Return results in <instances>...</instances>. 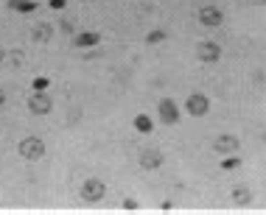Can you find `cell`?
Wrapping results in <instances>:
<instances>
[{
	"label": "cell",
	"mask_w": 266,
	"mask_h": 215,
	"mask_svg": "<svg viewBox=\"0 0 266 215\" xmlns=\"http://www.w3.org/2000/svg\"><path fill=\"white\" fill-rule=\"evenodd\" d=\"M17 151L23 159H28V162H37V159H42L45 156V143L39 137H23L17 143Z\"/></svg>",
	"instance_id": "cell-1"
},
{
	"label": "cell",
	"mask_w": 266,
	"mask_h": 215,
	"mask_svg": "<svg viewBox=\"0 0 266 215\" xmlns=\"http://www.w3.org/2000/svg\"><path fill=\"white\" fill-rule=\"evenodd\" d=\"M104 182H98V179H87L84 184H81V198L84 201H90V204H95V201H101L104 198Z\"/></svg>",
	"instance_id": "cell-2"
},
{
	"label": "cell",
	"mask_w": 266,
	"mask_h": 215,
	"mask_svg": "<svg viewBox=\"0 0 266 215\" xmlns=\"http://www.w3.org/2000/svg\"><path fill=\"white\" fill-rule=\"evenodd\" d=\"M53 109V101L45 92H34L28 98V112L31 115H48Z\"/></svg>",
	"instance_id": "cell-3"
},
{
	"label": "cell",
	"mask_w": 266,
	"mask_h": 215,
	"mask_svg": "<svg viewBox=\"0 0 266 215\" xmlns=\"http://www.w3.org/2000/svg\"><path fill=\"white\" fill-rule=\"evenodd\" d=\"M157 112H160V121L168 123V126H174V123L180 121V109H177V103L171 98H163V101L157 103Z\"/></svg>",
	"instance_id": "cell-4"
},
{
	"label": "cell",
	"mask_w": 266,
	"mask_h": 215,
	"mask_svg": "<svg viewBox=\"0 0 266 215\" xmlns=\"http://www.w3.org/2000/svg\"><path fill=\"white\" fill-rule=\"evenodd\" d=\"M185 109H188L193 118H202V115H207V109H210V101H207L205 95H190L188 101H185Z\"/></svg>",
	"instance_id": "cell-5"
},
{
	"label": "cell",
	"mask_w": 266,
	"mask_h": 215,
	"mask_svg": "<svg viewBox=\"0 0 266 215\" xmlns=\"http://www.w3.org/2000/svg\"><path fill=\"white\" fill-rule=\"evenodd\" d=\"M222 20H224V14L216 9V6H205V9H199V23H202V26L216 28V26H222Z\"/></svg>",
	"instance_id": "cell-6"
},
{
	"label": "cell",
	"mask_w": 266,
	"mask_h": 215,
	"mask_svg": "<svg viewBox=\"0 0 266 215\" xmlns=\"http://www.w3.org/2000/svg\"><path fill=\"white\" fill-rule=\"evenodd\" d=\"M196 56L202 61H207V64H213V61H219V56H222V48L216 42H202L196 48Z\"/></svg>",
	"instance_id": "cell-7"
},
{
	"label": "cell",
	"mask_w": 266,
	"mask_h": 215,
	"mask_svg": "<svg viewBox=\"0 0 266 215\" xmlns=\"http://www.w3.org/2000/svg\"><path fill=\"white\" fill-rule=\"evenodd\" d=\"M140 165H143V168H149V171H154V168H160V165H163V154H160L157 148H146V151L140 154Z\"/></svg>",
	"instance_id": "cell-8"
},
{
	"label": "cell",
	"mask_w": 266,
	"mask_h": 215,
	"mask_svg": "<svg viewBox=\"0 0 266 215\" xmlns=\"http://www.w3.org/2000/svg\"><path fill=\"white\" fill-rule=\"evenodd\" d=\"M73 42H76V48H81V51H84V48H95V45L101 42V34H98V31H81V34H76Z\"/></svg>",
	"instance_id": "cell-9"
},
{
	"label": "cell",
	"mask_w": 266,
	"mask_h": 215,
	"mask_svg": "<svg viewBox=\"0 0 266 215\" xmlns=\"http://www.w3.org/2000/svg\"><path fill=\"white\" fill-rule=\"evenodd\" d=\"M235 148H238V137H235V134H222V137L216 140V151H219V154H230Z\"/></svg>",
	"instance_id": "cell-10"
},
{
	"label": "cell",
	"mask_w": 266,
	"mask_h": 215,
	"mask_svg": "<svg viewBox=\"0 0 266 215\" xmlns=\"http://www.w3.org/2000/svg\"><path fill=\"white\" fill-rule=\"evenodd\" d=\"M9 9L17 11V14H31V11L39 9V3L37 0H9Z\"/></svg>",
	"instance_id": "cell-11"
},
{
	"label": "cell",
	"mask_w": 266,
	"mask_h": 215,
	"mask_svg": "<svg viewBox=\"0 0 266 215\" xmlns=\"http://www.w3.org/2000/svg\"><path fill=\"white\" fill-rule=\"evenodd\" d=\"M152 129H154V123H152V118L149 115H135V131H140V134H152Z\"/></svg>",
	"instance_id": "cell-12"
},
{
	"label": "cell",
	"mask_w": 266,
	"mask_h": 215,
	"mask_svg": "<svg viewBox=\"0 0 266 215\" xmlns=\"http://www.w3.org/2000/svg\"><path fill=\"white\" fill-rule=\"evenodd\" d=\"M51 34H53V26H48V23H42V26H37L34 28V42H48L51 39Z\"/></svg>",
	"instance_id": "cell-13"
},
{
	"label": "cell",
	"mask_w": 266,
	"mask_h": 215,
	"mask_svg": "<svg viewBox=\"0 0 266 215\" xmlns=\"http://www.w3.org/2000/svg\"><path fill=\"white\" fill-rule=\"evenodd\" d=\"M48 84H51V78H45V76H37L34 81H31L34 92H45V90H48Z\"/></svg>",
	"instance_id": "cell-14"
},
{
	"label": "cell",
	"mask_w": 266,
	"mask_h": 215,
	"mask_svg": "<svg viewBox=\"0 0 266 215\" xmlns=\"http://www.w3.org/2000/svg\"><path fill=\"white\" fill-rule=\"evenodd\" d=\"M238 165H241L238 156H227V159H222V171H235Z\"/></svg>",
	"instance_id": "cell-15"
},
{
	"label": "cell",
	"mask_w": 266,
	"mask_h": 215,
	"mask_svg": "<svg viewBox=\"0 0 266 215\" xmlns=\"http://www.w3.org/2000/svg\"><path fill=\"white\" fill-rule=\"evenodd\" d=\"M232 198H235L238 204H247V201H249V193H247V187H235V193H232Z\"/></svg>",
	"instance_id": "cell-16"
},
{
	"label": "cell",
	"mask_w": 266,
	"mask_h": 215,
	"mask_svg": "<svg viewBox=\"0 0 266 215\" xmlns=\"http://www.w3.org/2000/svg\"><path fill=\"white\" fill-rule=\"evenodd\" d=\"M48 6H51L53 11H65V6H68V0H48Z\"/></svg>",
	"instance_id": "cell-17"
},
{
	"label": "cell",
	"mask_w": 266,
	"mask_h": 215,
	"mask_svg": "<svg viewBox=\"0 0 266 215\" xmlns=\"http://www.w3.org/2000/svg\"><path fill=\"white\" fill-rule=\"evenodd\" d=\"M165 39V31H152L149 34V42H163Z\"/></svg>",
	"instance_id": "cell-18"
},
{
	"label": "cell",
	"mask_w": 266,
	"mask_h": 215,
	"mask_svg": "<svg viewBox=\"0 0 266 215\" xmlns=\"http://www.w3.org/2000/svg\"><path fill=\"white\" fill-rule=\"evenodd\" d=\"M123 207H126V210H138V201H132V198H126V201H123Z\"/></svg>",
	"instance_id": "cell-19"
},
{
	"label": "cell",
	"mask_w": 266,
	"mask_h": 215,
	"mask_svg": "<svg viewBox=\"0 0 266 215\" xmlns=\"http://www.w3.org/2000/svg\"><path fill=\"white\" fill-rule=\"evenodd\" d=\"M6 103V92H3V87H0V106Z\"/></svg>",
	"instance_id": "cell-20"
},
{
	"label": "cell",
	"mask_w": 266,
	"mask_h": 215,
	"mask_svg": "<svg viewBox=\"0 0 266 215\" xmlns=\"http://www.w3.org/2000/svg\"><path fill=\"white\" fill-rule=\"evenodd\" d=\"M3 59H6V51H3V48H0V61H3Z\"/></svg>",
	"instance_id": "cell-21"
}]
</instances>
